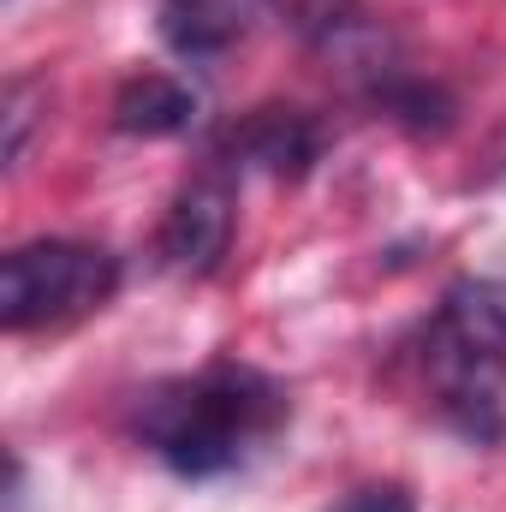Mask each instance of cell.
<instances>
[{
  "instance_id": "cell-7",
  "label": "cell",
  "mask_w": 506,
  "mask_h": 512,
  "mask_svg": "<svg viewBox=\"0 0 506 512\" xmlns=\"http://www.w3.org/2000/svg\"><path fill=\"white\" fill-rule=\"evenodd\" d=\"M233 155L268 173H304L316 161V131L292 108H262L256 120H245V131H233Z\"/></svg>"
},
{
  "instance_id": "cell-2",
  "label": "cell",
  "mask_w": 506,
  "mask_h": 512,
  "mask_svg": "<svg viewBox=\"0 0 506 512\" xmlns=\"http://www.w3.org/2000/svg\"><path fill=\"white\" fill-rule=\"evenodd\" d=\"M423 387L447 429L489 447L506 429V286H447L435 322L423 328Z\"/></svg>"
},
{
  "instance_id": "cell-1",
  "label": "cell",
  "mask_w": 506,
  "mask_h": 512,
  "mask_svg": "<svg viewBox=\"0 0 506 512\" xmlns=\"http://www.w3.org/2000/svg\"><path fill=\"white\" fill-rule=\"evenodd\" d=\"M286 417H292V399L274 376L221 358V364H203L197 376H179V382H161L155 393H143L137 441L173 477L209 483V477L245 471L286 429Z\"/></svg>"
},
{
  "instance_id": "cell-6",
  "label": "cell",
  "mask_w": 506,
  "mask_h": 512,
  "mask_svg": "<svg viewBox=\"0 0 506 512\" xmlns=\"http://www.w3.org/2000/svg\"><path fill=\"white\" fill-rule=\"evenodd\" d=\"M114 126L126 137H179L197 126V90L173 72H137L114 96Z\"/></svg>"
},
{
  "instance_id": "cell-8",
  "label": "cell",
  "mask_w": 506,
  "mask_h": 512,
  "mask_svg": "<svg viewBox=\"0 0 506 512\" xmlns=\"http://www.w3.org/2000/svg\"><path fill=\"white\" fill-rule=\"evenodd\" d=\"M328 512H417V507H411V495H405L399 483H364V489H352L346 501H334Z\"/></svg>"
},
{
  "instance_id": "cell-4",
  "label": "cell",
  "mask_w": 506,
  "mask_h": 512,
  "mask_svg": "<svg viewBox=\"0 0 506 512\" xmlns=\"http://www.w3.org/2000/svg\"><path fill=\"white\" fill-rule=\"evenodd\" d=\"M227 245H233V185L221 173L191 179L173 197V209H167V221L155 233V251L179 274H209L227 256Z\"/></svg>"
},
{
  "instance_id": "cell-5",
  "label": "cell",
  "mask_w": 506,
  "mask_h": 512,
  "mask_svg": "<svg viewBox=\"0 0 506 512\" xmlns=\"http://www.w3.org/2000/svg\"><path fill=\"white\" fill-rule=\"evenodd\" d=\"M262 18V0H161L155 6V30L179 60H215L233 42L251 36Z\"/></svg>"
},
{
  "instance_id": "cell-3",
  "label": "cell",
  "mask_w": 506,
  "mask_h": 512,
  "mask_svg": "<svg viewBox=\"0 0 506 512\" xmlns=\"http://www.w3.org/2000/svg\"><path fill=\"white\" fill-rule=\"evenodd\" d=\"M120 292V256L84 239L18 245L0 268V316L12 334H42L96 316Z\"/></svg>"
}]
</instances>
